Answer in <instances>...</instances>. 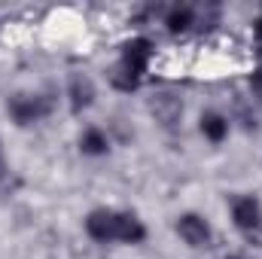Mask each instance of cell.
Listing matches in <instances>:
<instances>
[{
    "mask_svg": "<svg viewBox=\"0 0 262 259\" xmlns=\"http://www.w3.org/2000/svg\"><path fill=\"white\" fill-rule=\"evenodd\" d=\"M152 61V43L146 37H137V40H128L122 46V55L116 67L110 70V82L119 89V92H134L146 73V67Z\"/></svg>",
    "mask_w": 262,
    "mask_h": 259,
    "instance_id": "1",
    "label": "cell"
},
{
    "mask_svg": "<svg viewBox=\"0 0 262 259\" xmlns=\"http://www.w3.org/2000/svg\"><path fill=\"white\" fill-rule=\"evenodd\" d=\"M232 220H235V226L241 229V235L250 244L262 247V204H259V198H253V195L235 198L232 201Z\"/></svg>",
    "mask_w": 262,
    "mask_h": 259,
    "instance_id": "2",
    "label": "cell"
},
{
    "mask_svg": "<svg viewBox=\"0 0 262 259\" xmlns=\"http://www.w3.org/2000/svg\"><path fill=\"white\" fill-rule=\"evenodd\" d=\"M6 110H9L15 125H34L52 113V101L43 95H12L6 101Z\"/></svg>",
    "mask_w": 262,
    "mask_h": 259,
    "instance_id": "3",
    "label": "cell"
},
{
    "mask_svg": "<svg viewBox=\"0 0 262 259\" xmlns=\"http://www.w3.org/2000/svg\"><path fill=\"white\" fill-rule=\"evenodd\" d=\"M85 232L89 238L101 241V244H110L119 238V210H107V207H98L85 217Z\"/></svg>",
    "mask_w": 262,
    "mask_h": 259,
    "instance_id": "4",
    "label": "cell"
},
{
    "mask_svg": "<svg viewBox=\"0 0 262 259\" xmlns=\"http://www.w3.org/2000/svg\"><path fill=\"white\" fill-rule=\"evenodd\" d=\"M177 235H180L189 247H207L210 238H213V229H210V223H207L204 217H198V213H183V217L177 220Z\"/></svg>",
    "mask_w": 262,
    "mask_h": 259,
    "instance_id": "5",
    "label": "cell"
},
{
    "mask_svg": "<svg viewBox=\"0 0 262 259\" xmlns=\"http://www.w3.org/2000/svg\"><path fill=\"white\" fill-rule=\"evenodd\" d=\"M149 113H152L165 128H174V125L180 122V116H183V101H180L177 95H171V92H156V95L149 98Z\"/></svg>",
    "mask_w": 262,
    "mask_h": 259,
    "instance_id": "6",
    "label": "cell"
},
{
    "mask_svg": "<svg viewBox=\"0 0 262 259\" xmlns=\"http://www.w3.org/2000/svg\"><path fill=\"white\" fill-rule=\"evenodd\" d=\"M67 98H70V110L73 113H82L95 104V82L82 73H73L70 82H67Z\"/></svg>",
    "mask_w": 262,
    "mask_h": 259,
    "instance_id": "7",
    "label": "cell"
},
{
    "mask_svg": "<svg viewBox=\"0 0 262 259\" xmlns=\"http://www.w3.org/2000/svg\"><path fill=\"white\" fill-rule=\"evenodd\" d=\"M201 134H204L210 143H223L226 134H229V119H226L223 113H216V110H207V113L201 116Z\"/></svg>",
    "mask_w": 262,
    "mask_h": 259,
    "instance_id": "8",
    "label": "cell"
},
{
    "mask_svg": "<svg viewBox=\"0 0 262 259\" xmlns=\"http://www.w3.org/2000/svg\"><path fill=\"white\" fill-rule=\"evenodd\" d=\"M143 238H146L143 223H140L134 213H122V210H119V238H116V241H122V244H140Z\"/></svg>",
    "mask_w": 262,
    "mask_h": 259,
    "instance_id": "9",
    "label": "cell"
},
{
    "mask_svg": "<svg viewBox=\"0 0 262 259\" xmlns=\"http://www.w3.org/2000/svg\"><path fill=\"white\" fill-rule=\"evenodd\" d=\"M79 149H82L85 156H107L110 137H107L101 128H85L82 137H79Z\"/></svg>",
    "mask_w": 262,
    "mask_h": 259,
    "instance_id": "10",
    "label": "cell"
},
{
    "mask_svg": "<svg viewBox=\"0 0 262 259\" xmlns=\"http://www.w3.org/2000/svg\"><path fill=\"white\" fill-rule=\"evenodd\" d=\"M165 25H168L171 34H183V31H189L195 25V9L192 6H174V9H168Z\"/></svg>",
    "mask_w": 262,
    "mask_h": 259,
    "instance_id": "11",
    "label": "cell"
},
{
    "mask_svg": "<svg viewBox=\"0 0 262 259\" xmlns=\"http://www.w3.org/2000/svg\"><path fill=\"white\" fill-rule=\"evenodd\" d=\"M250 89H253V95L262 98V70H256V73L250 76Z\"/></svg>",
    "mask_w": 262,
    "mask_h": 259,
    "instance_id": "12",
    "label": "cell"
},
{
    "mask_svg": "<svg viewBox=\"0 0 262 259\" xmlns=\"http://www.w3.org/2000/svg\"><path fill=\"white\" fill-rule=\"evenodd\" d=\"M256 37H259V40H262V18H259V21H256Z\"/></svg>",
    "mask_w": 262,
    "mask_h": 259,
    "instance_id": "13",
    "label": "cell"
},
{
    "mask_svg": "<svg viewBox=\"0 0 262 259\" xmlns=\"http://www.w3.org/2000/svg\"><path fill=\"white\" fill-rule=\"evenodd\" d=\"M229 259H241V256H229Z\"/></svg>",
    "mask_w": 262,
    "mask_h": 259,
    "instance_id": "14",
    "label": "cell"
}]
</instances>
